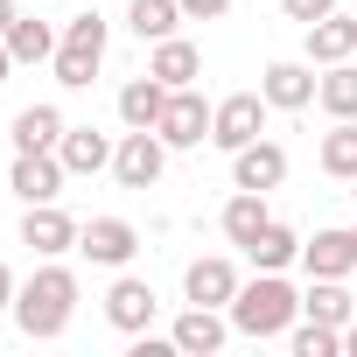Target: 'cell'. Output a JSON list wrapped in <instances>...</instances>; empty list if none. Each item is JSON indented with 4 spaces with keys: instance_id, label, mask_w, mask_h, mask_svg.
Listing matches in <instances>:
<instances>
[{
    "instance_id": "6da1fadb",
    "label": "cell",
    "mask_w": 357,
    "mask_h": 357,
    "mask_svg": "<svg viewBox=\"0 0 357 357\" xmlns=\"http://www.w3.org/2000/svg\"><path fill=\"white\" fill-rule=\"evenodd\" d=\"M70 315H77V273L70 266H36L29 280H22V294H15V329L29 336V343H50V336H63L70 329Z\"/></svg>"
},
{
    "instance_id": "7a4b0ae2",
    "label": "cell",
    "mask_w": 357,
    "mask_h": 357,
    "mask_svg": "<svg viewBox=\"0 0 357 357\" xmlns=\"http://www.w3.org/2000/svg\"><path fill=\"white\" fill-rule=\"evenodd\" d=\"M294 315H301V294H294L280 273H259V280H245V287L231 294V329H238V336H287Z\"/></svg>"
},
{
    "instance_id": "3957f363",
    "label": "cell",
    "mask_w": 357,
    "mask_h": 357,
    "mask_svg": "<svg viewBox=\"0 0 357 357\" xmlns=\"http://www.w3.org/2000/svg\"><path fill=\"white\" fill-rule=\"evenodd\" d=\"M105 43H112V29H105L98 15H70V22H63V43H56V56H50L56 84H63V91H84V84L98 77V63H105Z\"/></svg>"
},
{
    "instance_id": "277c9868",
    "label": "cell",
    "mask_w": 357,
    "mask_h": 357,
    "mask_svg": "<svg viewBox=\"0 0 357 357\" xmlns=\"http://www.w3.org/2000/svg\"><path fill=\"white\" fill-rule=\"evenodd\" d=\"M161 168H168V140L154 126H126V140L112 147V175H119V190H154L161 183Z\"/></svg>"
},
{
    "instance_id": "5b68a950",
    "label": "cell",
    "mask_w": 357,
    "mask_h": 357,
    "mask_svg": "<svg viewBox=\"0 0 357 357\" xmlns=\"http://www.w3.org/2000/svg\"><path fill=\"white\" fill-rule=\"evenodd\" d=\"M266 91H231V98H218V112H211V140L225 147V154H238V147H252L259 133H266Z\"/></svg>"
},
{
    "instance_id": "8992f818",
    "label": "cell",
    "mask_w": 357,
    "mask_h": 357,
    "mask_svg": "<svg viewBox=\"0 0 357 357\" xmlns=\"http://www.w3.org/2000/svg\"><path fill=\"white\" fill-rule=\"evenodd\" d=\"M77 218L70 211H56V204H29V218H22V245L36 252V259H63V252H77Z\"/></svg>"
},
{
    "instance_id": "52a82bcc",
    "label": "cell",
    "mask_w": 357,
    "mask_h": 357,
    "mask_svg": "<svg viewBox=\"0 0 357 357\" xmlns=\"http://www.w3.org/2000/svg\"><path fill=\"white\" fill-rule=\"evenodd\" d=\"M211 112H218V105H204V98L183 84V91H168V105H161L154 133H161L168 147H204V140H211Z\"/></svg>"
},
{
    "instance_id": "ba28073f",
    "label": "cell",
    "mask_w": 357,
    "mask_h": 357,
    "mask_svg": "<svg viewBox=\"0 0 357 357\" xmlns=\"http://www.w3.org/2000/svg\"><path fill=\"white\" fill-rule=\"evenodd\" d=\"M63 154L56 147H36V154H15V175H8V190L22 197V204H56L63 197Z\"/></svg>"
},
{
    "instance_id": "9c48e42d",
    "label": "cell",
    "mask_w": 357,
    "mask_h": 357,
    "mask_svg": "<svg viewBox=\"0 0 357 357\" xmlns=\"http://www.w3.org/2000/svg\"><path fill=\"white\" fill-rule=\"evenodd\" d=\"M315 63H294V56H280V63H266L259 70V91H266V105L273 112H301V105H315Z\"/></svg>"
},
{
    "instance_id": "30bf717a",
    "label": "cell",
    "mask_w": 357,
    "mask_h": 357,
    "mask_svg": "<svg viewBox=\"0 0 357 357\" xmlns=\"http://www.w3.org/2000/svg\"><path fill=\"white\" fill-rule=\"evenodd\" d=\"M245 280H238V266L225 259V252H211V259H190L183 266V294L197 301V308H231V294H238Z\"/></svg>"
},
{
    "instance_id": "8fae6325",
    "label": "cell",
    "mask_w": 357,
    "mask_h": 357,
    "mask_svg": "<svg viewBox=\"0 0 357 357\" xmlns=\"http://www.w3.org/2000/svg\"><path fill=\"white\" fill-rule=\"evenodd\" d=\"M77 252H84L91 266H126V259L140 252V231H133L126 218H91V225L77 231Z\"/></svg>"
},
{
    "instance_id": "7c38bea8",
    "label": "cell",
    "mask_w": 357,
    "mask_h": 357,
    "mask_svg": "<svg viewBox=\"0 0 357 357\" xmlns=\"http://www.w3.org/2000/svg\"><path fill=\"white\" fill-rule=\"evenodd\" d=\"M287 183V147L280 140H252L231 154V190H280Z\"/></svg>"
},
{
    "instance_id": "4fadbf2b",
    "label": "cell",
    "mask_w": 357,
    "mask_h": 357,
    "mask_svg": "<svg viewBox=\"0 0 357 357\" xmlns=\"http://www.w3.org/2000/svg\"><path fill=\"white\" fill-rule=\"evenodd\" d=\"M154 308H161V301H154V287H147V280H133V273H119V280H112V294H105V322H112V329H126V336H140V329L154 322Z\"/></svg>"
},
{
    "instance_id": "5bb4252c",
    "label": "cell",
    "mask_w": 357,
    "mask_h": 357,
    "mask_svg": "<svg viewBox=\"0 0 357 357\" xmlns=\"http://www.w3.org/2000/svg\"><path fill=\"white\" fill-rule=\"evenodd\" d=\"M168 336H175V350H183V357H211V350H225L231 322H225L218 308H197V301H190L183 315H175V329H168Z\"/></svg>"
},
{
    "instance_id": "9a60e30c",
    "label": "cell",
    "mask_w": 357,
    "mask_h": 357,
    "mask_svg": "<svg viewBox=\"0 0 357 357\" xmlns=\"http://www.w3.org/2000/svg\"><path fill=\"white\" fill-rule=\"evenodd\" d=\"M350 56H357V15H343V8H336V15L308 22V63H322V70H329V63H350Z\"/></svg>"
},
{
    "instance_id": "2e32d148",
    "label": "cell",
    "mask_w": 357,
    "mask_h": 357,
    "mask_svg": "<svg viewBox=\"0 0 357 357\" xmlns=\"http://www.w3.org/2000/svg\"><path fill=\"white\" fill-rule=\"evenodd\" d=\"M301 266H308V280H343V273H357L350 231H315V238L301 245Z\"/></svg>"
},
{
    "instance_id": "e0dca14e",
    "label": "cell",
    "mask_w": 357,
    "mask_h": 357,
    "mask_svg": "<svg viewBox=\"0 0 357 357\" xmlns=\"http://www.w3.org/2000/svg\"><path fill=\"white\" fill-rule=\"evenodd\" d=\"M56 154H63V168H70V175H98V168H112V140H105L98 126H63Z\"/></svg>"
},
{
    "instance_id": "ac0fdd59",
    "label": "cell",
    "mask_w": 357,
    "mask_h": 357,
    "mask_svg": "<svg viewBox=\"0 0 357 357\" xmlns=\"http://www.w3.org/2000/svg\"><path fill=\"white\" fill-rule=\"evenodd\" d=\"M218 225H225V238L245 252V245H252V238L273 225V211H266V190H238V197L225 204V218H218Z\"/></svg>"
},
{
    "instance_id": "d6986e66",
    "label": "cell",
    "mask_w": 357,
    "mask_h": 357,
    "mask_svg": "<svg viewBox=\"0 0 357 357\" xmlns=\"http://www.w3.org/2000/svg\"><path fill=\"white\" fill-rule=\"evenodd\" d=\"M147 70H154V77H161L168 91H183V84H197V77H204V56H197V43H183V36H168V43H154Z\"/></svg>"
},
{
    "instance_id": "ffe728a7",
    "label": "cell",
    "mask_w": 357,
    "mask_h": 357,
    "mask_svg": "<svg viewBox=\"0 0 357 357\" xmlns=\"http://www.w3.org/2000/svg\"><path fill=\"white\" fill-rule=\"evenodd\" d=\"M0 43H8V56H15V63H50L63 36H56V29H50L43 15H15V29L0 36Z\"/></svg>"
},
{
    "instance_id": "44dd1931",
    "label": "cell",
    "mask_w": 357,
    "mask_h": 357,
    "mask_svg": "<svg viewBox=\"0 0 357 357\" xmlns=\"http://www.w3.org/2000/svg\"><path fill=\"white\" fill-rule=\"evenodd\" d=\"M63 126H70V119H63L56 105H22L8 133H15V154H36V147H56V140H63Z\"/></svg>"
},
{
    "instance_id": "7402d4cb",
    "label": "cell",
    "mask_w": 357,
    "mask_h": 357,
    "mask_svg": "<svg viewBox=\"0 0 357 357\" xmlns=\"http://www.w3.org/2000/svg\"><path fill=\"white\" fill-rule=\"evenodd\" d=\"M175 22H190L183 0H126V29H133L140 43H168Z\"/></svg>"
},
{
    "instance_id": "603a6c76",
    "label": "cell",
    "mask_w": 357,
    "mask_h": 357,
    "mask_svg": "<svg viewBox=\"0 0 357 357\" xmlns=\"http://www.w3.org/2000/svg\"><path fill=\"white\" fill-rule=\"evenodd\" d=\"M315 161H322V175H336V183H357V119H336L322 133Z\"/></svg>"
},
{
    "instance_id": "cb8c5ba5",
    "label": "cell",
    "mask_w": 357,
    "mask_h": 357,
    "mask_svg": "<svg viewBox=\"0 0 357 357\" xmlns=\"http://www.w3.org/2000/svg\"><path fill=\"white\" fill-rule=\"evenodd\" d=\"M161 105H168V84H161L154 70H147V77H133V84L119 91V119H126V126H154V119H161Z\"/></svg>"
},
{
    "instance_id": "d4e9b609",
    "label": "cell",
    "mask_w": 357,
    "mask_h": 357,
    "mask_svg": "<svg viewBox=\"0 0 357 357\" xmlns=\"http://www.w3.org/2000/svg\"><path fill=\"white\" fill-rule=\"evenodd\" d=\"M245 259H252L259 273H280V266H294V259H301V238H294V231H287V225L273 218V225H266V231H259V238L245 245Z\"/></svg>"
},
{
    "instance_id": "484cf974",
    "label": "cell",
    "mask_w": 357,
    "mask_h": 357,
    "mask_svg": "<svg viewBox=\"0 0 357 357\" xmlns=\"http://www.w3.org/2000/svg\"><path fill=\"white\" fill-rule=\"evenodd\" d=\"M301 315H315V322L343 329V322L357 315V301H350V287H343V280H308V294H301Z\"/></svg>"
},
{
    "instance_id": "4316f807",
    "label": "cell",
    "mask_w": 357,
    "mask_h": 357,
    "mask_svg": "<svg viewBox=\"0 0 357 357\" xmlns=\"http://www.w3.org/2000/svg\"><path fill=\"white\" fill-rule=\"evenodd\" d=\"M315 105L329 119H357V63H329V77L315 84Z\"/></svg>"
},
{
    "instance_id": "83f0119b",
    "label": "cell",
    "mask_w": 357,
    "mask_h": 357,
    "mask_svg": "<svg viewBox=\"0 0 357 357\" xmlns=\"http://www.w3.org/2000/svg\"><path fill=\"white\" fill-rule=\"evenodd\" d=\"M287 343H294V357H336L343 350V329H329V322H301V329H287Z\"/></svg>"
},
{
    "instance_id": "f1b7e54d",
    "label": "cell",
    "mask_w": 357,
    "mask_h": 357,
    "mask_svg": "<svg viewBox=\"0 0 357 357\" xmlns=\"http://www.w3.org/2000/svg\"><path fill=\"white\" fill-rule=\"evenodd\" d=\"M280 15L308 29V22H322V15H336V0H280Z\"/></svg>"
},
{
    "instance_id": "f546056e",
    "label": "cell",
    "mask_w": 357,
    "mask_h": 357,
    "mask_svg": "<svg viewBox=\"0 0 357 357\" xmlns=\"http://www.w3.org/2000/svg\"><path fill=\"white\" fill-rule=\"evenodd\" d=\"M183 15L190 22H218V15H231V0H183Z\"/></svg>"
},
{
    "instance_id": "4dcf8cb0",
    "label": "cell",
    "mask_w": 357,
    "mask_h": 357,
    "mask_svg": "<svg viewBox=\"0 0 357 357\" xmlns=\"http://www.w3.org/2000/svg\"><path fill=\"white\" fill-rule=\"evenodd\" d=\"M15 294H22V280H15V266L0 259V308H15Z\"/></svg>"
},
{
    "instance_id": "1f68e13d",
    "label": "cell",
    "mask_w": 357,
    "mask_h": 357,
    "mask_svg": "<svg viewBox=\"0 0 357 357\" xmlns=\"http://www.w3.org/2000/svg\"><path fill=\"white\" fill-rule=\"evenodd\" d=\"M15 15H22V8H15V0H0V36H8V29H15Z\"/></svg>"
},
{
    "instance_id": "d6a6232c",
    "label": "cell",
    "mask_w": 357,
    "mask_h": 357,
    "mask_svg": "<svg viewBox=\"0 0 357 357\" xmlns=\"http://www.w3.org/2000/svg\"><path fill=\"white\" fill-rule=\"evenodd\" d=\"M343 350H350V357H357V315H350V322H343Z\"/></svg>"
},
{
    "instance_id": "836d02e7",
    "label": "cell",
    "mask_w": 357,
    "mask_h": 357,
    "mask_svg": "<svg viewBox=\"0 0 357 357\" xmlns=\"http://www.w3.org/2000/svg\"><path fill=\"white\" fill-rule=\"evenodd\" d=\"M8 70H22V63H15V56H8V43H0V84H8Z\"/></svg>"
},
{
    "instance_id": "e575fe53",
    "label": "cell",
    "mask_w": 357,
    "mask_h": 357,
    "mask_svg": "<svg viewBox=\"0 0 357 357\" xmlns=\"http://www.w3.org/2000/svg\"><path fill=\"white\" fill-rule=\"evenodd\" d=\"M350 245H357V225H350Z\"/></svg>"
},
{
    "instance_id": "d590c367",
    "label": "cell",
    "mask_w": 357,
    "mask_h": 357,
    "mask_svg": "<svg viewBox=\"0 0 357 357\" xmlns=\"http://www.w3.org/2000/svg\"><path fill=\"white\" fill-rule=\"evenodd\" d=\"M350 197H357V183H350Z\"/></svg>"
}]
</instances>
